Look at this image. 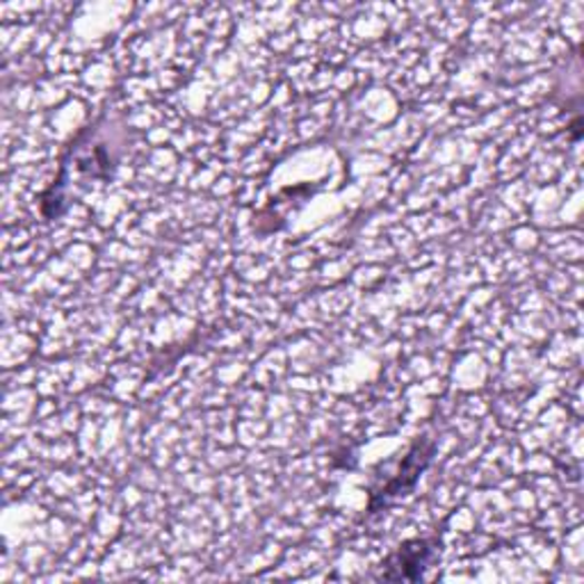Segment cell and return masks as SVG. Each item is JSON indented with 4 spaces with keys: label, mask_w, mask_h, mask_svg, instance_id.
<instances>
[{
    "label": "cell",
    "mask_w": 584,
    "mask_h": 584,
    "mask_svg": "<svg viewBox=\"0 0 584 584\" xmlns=\"http://www.w3.org/2000/svg\"><path fill=\"white\" fill-rule=\"evenodd\" d=\"M432 455H434V443L432 441H418L412 447V453L404 457V464L399 466L397 475L379 493H375L373 501H370V512H377L379 507L388 505L390 501H395L399 496H407V493L414 488V484L418 482V477L429 466Z\"/></svg>",
    "instance_id": "6da1fadb"
},
{
    "label": "cell",
    "mask_w": 584,
    "mask_h": 584,
    "mask_svg": "<svg viewBox=\"0 0 584 584\" xmlns=\"http://www.w3.org/2000/svg\"><path fill=\"white\" fill-rule=\"evenodd\" d=\"M432 555H434L432 542H420V538H416V542L402 544L397 553L390 555L388 562L384 564L386 566L384 577L386 580H418L425 566L429 564Z\"/></svg>",
    "instance_id": "7a4b0ae2"
}]
</instances>
